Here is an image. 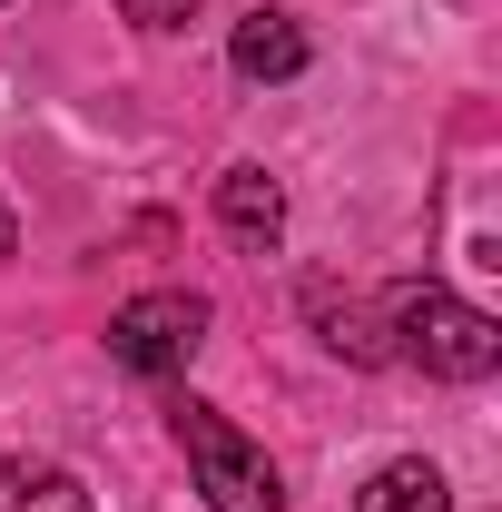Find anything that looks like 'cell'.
Wrapping results in <instances>:
<instances>
[{
    "label": "cell",
    "instance_id": "1",
    "mask_svg": "<svg viewBox=\"0 0 502 512\" xmlns=\"http://www.w3.org/2000/svg\"><path fill=\"white\" fill-rule=\"evenodd\" d=\"M384 345H394V365H424L434 384H483L502 365V325L434 276L384 286Z\"/></svg>",
    "mask_w": 502,
    "mask_h": 512
},
{
    "label": "cell",
    "instance_id": "2",
    "mask_svg": "<svg viewBox=\"0 0 502 512\" xmlns=\"http://www.w3.org/2000/svg\"><path fill=\"white\" fill-rule=\"evenodd\" d=\"M168 424H178V444H188V473H197V503H207V512H286V473H276V453L256 444V434H237L217 404L178 394Z\"/></svg>",
    "mask_w": 502,
    "mask_h": 512
},
{
    "label": "cell",
    "instance_id": "3",
    "mask_svg": "<svg viewBox=\"0 0 502 512\" xmlns=\"http://www.w3.org/2000/svg\"><path fill=\"white\" fill-rule=\"evenodd\" d=\"M197 345H207V296H188V286H148L109 316V365H128L148 384H178Z\"/></svg>",
    "mask_w": 502,
    "mask_h": 512
},
{
    "label": "cell",
    "instance_id": "4",
    "mask_svg": "<svg viewBox=\"0 0 502 512\" xmlns=\"http://www.w3.org/2000/svg\"><path fill=\"white\" fill-rule=\"evenodd\" d=\"M306 60H315L306 20H296V10H276V0H256L247 20L227 30V69H237L247 89H276V79H306Z\"/></svg>",
    "mask_w": 502,
    "mask_h": 512
},
{
    "label": "cell",
    "instance_id": "5",
    "mask_svg": "<svg viewBox=\"0 0 502 512\" xmlns=\"http://www.w3.org/2000/svg\"><path fill=\"white\" fill-rule=\"evenodd\" d=\"M217 227H227V247H247V256H266L276 237H286V188L256 168V158H237L227 178H217Z\"/></svg>",
    "mask_w": 502,
    "mask_h": 512
},
{
    "label": "cell",
    "instance_id": "6",
    "mask_svg": "<svg viewBox=\"0 0 502 512\" xmlns=\"http://www.w3.org/2000/svg\"><path fill=\"white\" fill-rule=\"evenodd\" d=\"M306 325L325 355H345V365H394V345H384V306H365V296H335L325 276L306 286Z\"/></svg>",
    "mask_w": 502,
    "mask_h": 512
},
{
    "label": "cell",
    "instance_id": "7",
    "mask_svg": "<svg viewBox=\"0 0 502 512\" xmlns=\"http://www.w3.org/2000/svg\"><path fill=\"white\" fill-rule=\"evenodd\" d=\"M355 512H453V483H443L424 453H394V463H375V473H365Z\"/></svg>",
    "mask_w": 502,
    "mask_h": 512
},
{
    "label": "cell",
    "instance_id": "8",
    "mask_svg": "<svg viewBox=\"0 0 502 512\" xmlns=\"http://www.w3.org/2000/svg\"><path fill=\"white\" fill-rule=\"evenodd\" d=\"M0 512H89V483L69 463H30V453H0Z\"/></svg>",
    "mask_w": 502,
    "mask_h": 512
},
{
    "label": "cell",
    "instance_id": "9",
    "mask_svg": "<svg viewBox=\"0 0 502 512\" xmlns=\"http://www.w3.org/2000/svg\"><path fill=\"white\" fill-rule=\"evenodd\" d=\"M197 10H207V0H119V20H128V30H148V40H178Z\"/></svg>",
    "mask_w": 502,
    "mask_h": 512
},
{
    "label": "cell",
    "instance_id": "10",
    "mask_svg": "<svg viewBox=\"0 0 502 512\" xmlns=\"http://www.w3.org/2000/svg\"><path fill=\"white\" fill-rule=\"evenodd\" d=\"M0 256H10V217H0Z\"/></svg>",
    "mask_w": 502,
    "mask_h": 512
}]
</instances>
